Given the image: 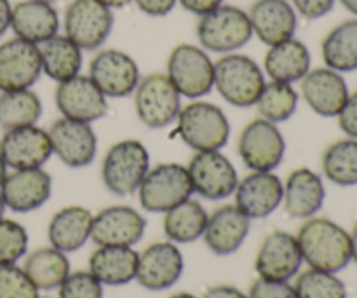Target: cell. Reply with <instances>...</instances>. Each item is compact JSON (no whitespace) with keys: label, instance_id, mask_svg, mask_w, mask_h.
<instances>
[{"label":"cell","instance_id":"27","mask_svg":"<svg viewBox=\"0 0 357 298\" xmlns=\"http://www.w3.org/2000/svg\"><path fill=\"white\" fill-rule=\"evenodd\" d=\"M94 215L84 206H66L52 215L47 237L52 248L63 253L80 250L91 239Z\"/></svg>","mask_w":357,"mask_h":298},{"label":"cell","instance_id":"32","mask_svg":"<svg viewBox=\"0 0 357 298\" xmlns=\"http://www.w3.org/2000/svg\"><path fill=\"white\" fill-rule=\"evenodd\" d=\"M208 216L201 202L190 198L164 213V234L174 244L194 243L204 234Z\"/></svg>","mask_w":357,"mask_h":298},{"label":"cell","instance_id":"39","mask_svg":"<svg viewBox=\"0 0 357 298\" xmlns=\"http://www.w3.org/2000/svg\"><path fill=\"white\" fill-rule=\"evenodd\" d=\"M0 298H40L23 267L0 265Z\"/></svg>","mask_w":357,"mask_h":298},{"label":"cell","instance_id":"15","mask_svg":"<svg viewBox=\"0 0 357 298\" xmlns=\"http://www.w3.org/2000/svg\"><path fill=\"white\" fill-rule=\"evenodd\" d=\"M0 157L10 170L42 167L52 157L49 133L37 124L7 129L0 138Z\"/></svg>","mask_w":357,"mask_h":298},{"label":"cell","instance_id":"12","mask_svg":"<svg viewBox=\"0 0 357 298\" xmlns=\"http://www.w3.org/2000/svg\"><path fill=\"white\" fill-rule=\"evenodd\" d=\"M108 98L100 91L89 75L72 77L56 87L54 101L59 114L79 122H96L108 112Z\"/></svg>","mask_w":357,"mask_h":298},{"label":"cell","instance_id":"33","mask_svg":"<svg viewBox=\"0 0 357 298\" xmlns=\"http://www.w3.org/2000/svg\"><path fill=\"white\" fill-rule=\"evenodd\" d=\"M23 271L38 292H51L59 288L70 274V260L66 253L56 248H40L28 255Z\"/></svg>","mask_w":357,"mask_h":298},{"label":"cell","instance_id":"24","mask_svg":"<svg viewBox=\"0 0 357 298\" xmlns=\"http://www.w3.org/2000/svg\"><path fill=\"white\" fill-rule=\"evenodd\" d=\"M250 227L251 220L236 204H225L208 216L202 239L215 255L229 257L243 246Z\"/></svg>","mask_w":357,"mask_h":298},{"label":"cell","instance_id":"49","mask_svg":"<svg viewBox=\"0 0 357 298\" xmlns=\"http://www.w3.org/2000/svg\"><path fill=\"white\" fill-rule=\"evenodd\" d=\"M98 2H101L103 6L110 7L112 10L114 9H122V7L129 6V3L132 2V0H98Z\"/></svg>","mask_w":357,"mask_h":298},{"label":"cell","instance_id":"1","mask_svg":"<svg viewBox=\"0 0 357 298\" xmlns=\"http://www.w3.org/2000/svg\"><path fill=\"white\" fill-rule=\"evenodd\" d=\"M302 258L310 269L337 272L351 264V237L338 223L328 218H307L296 234Z\"/></svg>","mask_w":357,"mask_h":298},{"label":"cell","instance_id":"20","mask_svg":"<svg viewBox=\"0 0 357 298\" xmlns=\"http://www.w3.org/2000/svg\"><path fill=\"white\" fill-rule=\"evenodd\" d=\"M52 178L42 167L13 170L0 185L6 208L14 213H30L42 208L51 199Z\"/></svg>","mask_w":357,"mask_h":298},{"label":"cell","instance_id":"16","mask_svg":"<svg viewBox=\"0 0 357 298\" xmlns=\"http://www.w3.org/2000/svg\"><path fill=\"white\" fill-rule=\"evenodd\" d=\"M183 255L171 241H157L138 253L136 281L150 292H164L183 274Z\"/></svg>","mask_w":357,"mask_h":298},{"label":"cell","instance_id":"43","mask_svg":"<svg viewBox=\"0 0 357 298\" xmlns=\"http://www.w3.org/2000/svg\"><path fill=\"white\" fill-rule=\"evenodd\" d=\"M338 126L349 138L357 140V91L349 94V100L338 114Z\"/></svg>","mask_w":357,"mask_h":298},{"label":"cell","instance_id":"47","mask_svg":"<svg viewBox=\"0 0 357 298\" xmlns=\"http://www.w3.org/2000/svg\"><path fill=\"white\" fill-rule=\"evenodd\" d=\"M10 17H13V6L9 0H0V38L10 28Z\"/></svg>","mask_w":357,"mask_h":298},{"label":"cell","instance_id":"51","mask_svg":"<svg viewBox=\"0 0 357 298\" xmlns=\"http://www.w3.org/2000/svg\"><path fill=\"white\" fill-rule=\"evenodd\" d=\"M6 177H7V166L2 161V157H0V185H2V181L6 180Z\"/></svg>","mask_w":357,"mask_h":298},{"label":"cell","instance_id":"4","mask_svg":"<svg viewBox=\"0 0 357 298\" xmlns=\"http://www.w3.org/2000/svg\"><path fill=\"white\" fill-rule=\"evenodd\" d=\"M178 135L195 152L222 150L229 143L230 122L225 112L209 101L192 100L178 114Z\"/></svg>","mask_w":357,"mask_h":298},{"label":"cell","instance_id":"34","mask_svg":"<svg viewBox=\"0 0 357 298\" xmlns=\"http://www.w3.org/2000/svg\"><path fill=\"white\" fill-rule=\"evenodd\" d=\"M42 115V101L31 89L0 93V128L7 129L33 126Z\"/></svg>","mask_w":357,"mask_h":298},{"label":"cell","instance_id":"5","mask_svg":"<svg viewBox=\"0 0 357 298\" xmlns=\"http://www.w3.org/2000/svg\"><path fill=\"white\" fill-rule=\"evenodd\" d=\"M195 31H197L199 44L204 51L222 52V54L239 51L253 37L246 10L227 3L199 16Z\"/></svg>","mask_w":357,"mask_h":298},{"label":"cell","instance_id":"52","mask_svg":"<svg viewBox=\"0 0 357 298\" xmlns=\"http://www.w3.org/2000/svg\"><path fill=\"white\" fill-rule=\"evenodd\" d=\"M169 298H197V297L192 295V293H187V292H180V293H174V295Z\"/></svg>","mask_w":357,"mask_h":298},{"label":"cell","instance_id":"37","mask_svg":"<svg viewBox=\"0 0 357 298\" xmlns=\"http://www.w3.org/2000/svg\"><path fill=\"white\" fill-rule=\"evenodd\" d=\"M293 286L298 298H347V286L342 279L317 269L303 271Z\"/></svg>","mask_w":357,"mask_h":298},{"label":"cell","instance_id":"25","mask_svg":"<svg viewBox=\"0 0 357 298\" xmlns=\"http://www.w3.org/2000/svg\"><path fill=\"white\" fill-rule=\"evenodd\" d=\"M282 202L284 209L291 218L307 220L321 211L326 199L323 178L310 167H298L286 178Z\"/></svg>","mask_w":357,"mask_h":298},{"label":"cell","instance_id":"17","mask_svg":"<svg viewBox=\"0 0 357 298\" xmlns=\"http://www.w3.org/2000/svg\"><path fill=\"white\" fill-rule=\"evenodd\" d=\"M52 154L68 167H86L98 152V136L87 122L59 117L49 128Z\"/></svg>","mask_w":357,"mask_h":298},{"label":"cell","instance_id":"54","mask_svg":"<svg viewBox=\"0 0 357 298\" xmlns=\"http://www.w3.org/2000/svg\"><path fill=\"white\" fill-rule=\"evenodd\" d=\"M38 2H45V3H54V2H58V0H38Z\"/></svg>","mask_w":357,"mask_h":298},{"label":"cell","instance_id":"50","mask_svg":"<svg viewBox=\"0 0 357 298\" xmlns=\"http://www.w3.org/2000/svg\"><path fill=\"white\" fill-rule=\"evenodd\" d=\"M340 3L349 10V13L354 14L357 17V0H340Z\"/></svg>","mask_w":357,"mask_h":298},{"label":"cell","instance_id":"46","mask_svg":"<svg viewBox=\"0 0 357 298\" xmlns=\"http://www.w3.org/2000/svg\"><path fill=\"white\" fill-rule=\"evenodd\" d=\"M202 298H248L246 293L241 292L239 288L230 285H216L206 290Z\"/></svg>","mask_w":357,"mask_h":298},{"label":"cell","instance_id":"19","mask_svg":"<svg viewBox=\"0 0 357 298\" xmlns=\"http://www.w3.org/2000/svg\"><path fill=\"white\" fill-rule=\"evenodd\" d=\"M146 220L131 206H110L93 218L91 241L98 246H135L142 241Z\"/></svg>","mask_w":357,"mask_h":298},{"label":"cell","instance_id":"35","mask_svg":"<svg viewBox=\"0 0 357 298\" xmlns=\"http://www.w3.org/2000/svg\"><path fill=\"white\" fill-rule=\"evenodd\" d=\"M323 173L340 187L357 185V140L345 138L331 143L323 154Z\"/></svg>","mask_w":357,"mask_h":298},{"label":"cell","instance_id":"14","mask_svg":"<svg viewBox=\"0 0 357 298\" xmlns=\"http://www.w3.org/2000/svg\"><path fill=\"white\" fill-rule=\"evenodd\" d=\"M302 264L303 258L296 236L284 230H274L258 248L255 271L261 279L289 281L298 276Z\"/></svg>","mask_w":357,"mask_h":298},{"label":"cell","instance_id":"29","mask_svg":"<svg viewBox=\"0 0 357 298\" xmlns=\"http://www.w3.org/2000/svg\"><path fill=\"white\" fill-rule=\"evenodd\" d=\"M138 253L131 246H98L89 257V272L103 286H124L135 281Z\"/></svg>","mask_w":357,"mask_h":298},{"label":"cell","instance_id":"6","mask_svg":"<svg viewBox=\"0 0 357 298\" xmlns=\"http://www.w3.org/2000/svg\"><path fill=\"white\" fill-rule=\"evenodd\" d=\"M194 194L187 166L164 163L150 167L138 188L139 204L145 211L166 213Z\"/></svg>","mask_w":357,"mask_h":298},{"label":"cell","instance_id":"22","mask_svg":"<svg viewBox=\"0 0 357 298\" xmlns=\"http://www.w3.org/2000/svg\"><path fill=\"white\" fill-rule=\"evenodd\" d=\"M347 82L344 75L328 66L309 70L302 79V96L314 114L321 117H338L349 100Z\"/></svg>","mask_w":357,"mask_h":298},{"label":"cell","instance_id":"18","mask_svg":"<svg viewBox=\"0 0 357 298\" xmlns=\"http://www.w3.org/2000/svg\"><path fill=\"white\" fill-rule=\"evenodd\" d=\"M40 75L38 45L17 37L0 44V93L30 89Z\"/></svg>","mask_w":357,"mask_h":298},{"label":"cell","instance_id":"48","mask_svg":"<svg viewBox=\"0 0 357 298\" xmlns=\"http://www.w3.org/2000/svg\"><path fill=\"white\" fill-rule=\"evenodd\" d=\"M349 237H351V257L357 264V222L352 227V232L349 234Z\"/></svg>","mask_w":357,"mask_h":298},{"label":"cell","instance_id":"11","mask_svg":"<svg viewBox=\"0 0 357 298\" xmlns=\"http://www.w3.org/2000/svg\"><path fill=\"white\" fill-rule=\"evenodd\" d=\"M194 194L208 201H222L236 192L239 177L236 166L220 150L195 152L187 164Z\"/></svg>","mask_w":357,"mask_h":298},{"label":"cell","instance_id":"7","mask_svg":"<svg viewBox=\"0 0 357 298\" xmlns=\"http://www.w3.org/2000/svg\"><path fill=\"white\" fill-rule=\"evenodd\" d=\"M167 77L178 93L190 100H201L215 84V63L199 45L180 44L167 58Z\"/></svg>","mask_w":357,"mask_h":298},{"label":"cell","instance_id":"41","mask_svg":"<svg viewBox=\"0 0 357 298\" xmlns=\"http://www.w3.org/2000/svg\"><path fill=\"white\" fill-rule=\"evenodd\" d=\"M248 298H298L295 286L289 281H268V279H255L250 286Z\"/></svg>","mask_w":357,"mask_h":298},{"label":"cell","instance_id":"3","mask_svg":"<svg viewBox=\"0 0 357 298\" xmlns=\"http://www.w3.org/2000/svg\"><path fill=\"white\" fill-rule=\"evenodd\" d=\"M150 170V154L139 140H121L107 150L101 163V180L108 192L128 198L138 192Z\"/></svg>","mask_w":357,"mask_h":298},{"label":"cell","instance_id":"26","mask_svg":"<svg viewBox=\"0 0 357 298\" xmlns=\"http://www.w3.org/2000/svg\"><path fill=\"white\" fill-rule=\"evenodd\" d=\"M10 28L17 38L40 45L49 40L59 30L58 10L52 3L38 2V0H23L13 6Z\"/></svg>","mask_w":357,"mask_h":298},{"label":"cell","instance_id":"42","mask_svg":"<svg viewBox=\"0 0 357 298\" xmlns=\"http://www.w3.org/2000/svg\"><path fill=\"white\" fill-rule=\"evenodd\" d=\"M337 0H289L296 14L305 20H319L328 13H331Z\"/></svg>","mask_w":357,"mask_h":298},{"label":"cell","instance_id":"53","mask_svg":"<svg viewBox=\"0 0 357 298\" xmlns=\"http://www.w3.org/2000/svg\"><path fill=\"white\" fill-rule=\"evenodd\" d=\"M3 211H6V204H3V199L2 195H0V220L3 218Z\"/></svg>","mask_w":357,"mask_h":298},{"label":"cell","instance_id":"31","mask_svg":"<svg viewBox=\"0 0 357 298\" xmlns=\"http://www.w3.org/2000/svg\"><path fill=\"white\" fill-rule=\"evenodd\" d=\"M324 65L338 73L357 70V17L342 21L328 31L321 44Z\"/></svg>","mask_w":357,"mask_h":298},{"label":"cell","instance_id":"8","mask_svg":"<svg viewBox=\"0 0 357 298\" xmlns=\"http://www.w3.org/2000/svg\"><path fill=\"white\" fill-rule=\"evenodd\" d=\"M135 108L139 121L150 129L173 124L181 110V94L166 73H150L135 89Z\"/></svg>","mask_w":357,"mask_h":298},{"label":"cell","instance_id":"21","mask_svg":"<svg viewBox=\"0 0 357 298\" xmlns=\"http://www.w3.org/2000/svg\"><path fill=\"white\" fill-rule=\"evenodd\" d=\"M282 187L281 178L272 171H251L239 180L236 192V206L250 220H261L271 216L281 206Z\"/></svg>","mask_w":357,"mask_h":298},{"label":"cell","instance_id":"45","mask_svg":"<svg viewBox=\"0 0 357 298\" xmlns=\"http://www.w3.org/2000/svg\"><path fill=\"white\" fill-rule=\"evenodd\" d=\"M178 2H180V6L183 7L185 10H188V13L202 16V14L209 13V10L222 6L223 0H178Z\"/></svg>","mask_w":357,"mask_h":298},{"label":"cell","instance_id":"44","mask_svg":"<svg viewBox=\"0 0 357 298\" xmlns=\"http://www.w3.org/2000/svg\"><path fill=\"white\" fill-rule=\"evenodd\" d=\"M142 13L152 17H162L176 7L178 0H132Z\"/></svg>","mask_w":357,"mask_h":298},{"label":"cell","instance_id":"10","mask_svg":"<svg viewBox=\"0 0 357 298\" xmlns=\"http://www.w3.org/2000/svg\"><path fill=\"white\" fill-rule=\"evenodd\" d=\"M237 152L250 171H274L284 159V136L278 129V124L261 117L253 119L241 131Z\"/></svg>","mask_w":357,"mask_h":298},{"label":"cell","instance_id":"9","mask_svg":"<svg viewBox=\"0 0 357 298\" xmlns=\"http://www.w3.org/2000/svg\"><path fill=\"white\" fill-rule=\"evenodd\" d=\"M114 23L110 7L98 0H72L63 16L65 35L82 51L100 49L110 37Z\"/></svg>","mask_w":357,"mask_h":298},{"label":"cell","instance_id":"23","mask_svg":"<svg viewBox=\"0 0 357 298\" xmlns=\"http://www.w3.org/2000/svg\"><path fill=\"white\" fill-rule=\"evenodd\" d=\"M248 16L253 35L268 47L295 37L298 27L296 10L288 0H257Z\"/></svg>","mask_w":357,"mask_h":298},{"label":"cell","instance_id":"13","mask_svg":"<svg viewBox=\"0 0 357 298\" xmlns=\"http://www.w3.org/2000/svg\"><path fill=\"white\" fill-rule=\"evenodd\" d=\"M89 77L107 98H126L139 84V66L128 52L103 49L89 65Z\"/></svg>","mask_w":357,"mask_h":298},{"label":"cell","instance_id":"28","mask_svg":"<svg viewBox=\"0 0 357 298\" xmlns=\"http://www.w3.org/2000/svg\"><path fill=\"white\" fill-rule=\"evenodd\" d=\"M310 61L309 47L293 37L268 47L264 58V73L274 82H298L309 73Z\"/></svg>","mask_w":357,"mask_h":298},{"label":"cell","instance_id":"2","mask_svg":"<svg viewBox=\"0 0 357 298\" xmlns=\"http://www.w3.org/2000/svg\"><path fill=\"white\" fill-rule=\"evenodd\" d=\"M265 73L253 58L229 52L215 61V87L220 96L234 107H255L264 91Z\"/></svg>","mask_w":357,"mask_h":298},{"label":"cell","instance_id":"38","mask_svg":"<svg viewBox=\"0 0 357 298\" xmlns=\"http://www.w3.org/2000/svg\"><path fill=\"white\" fill-rule=\"evenodd\" d=\"M26 251V229L14 220H0V265L17 264Z\"/></svg>","mask_w":357,"mask_h":298},{"label":"cell","instance_id":"36","mask_svg":"<svg viewBox=\"0 0 357 298\" xmlns=\"http://www.w3.org/2000/svg\"><path fill=\"white\" fill-rule=\"evenodd\" d=\"M255 107H257L260 117L272 122V124L286 122L296 112L298 93H296L291 84L271 80V82L265 84L264 91H261Z\"/></svg>","mask_w":357,"mask_h":298},{"label":"cell","instance_id":"30","mask_svg":"<svg viewBox=\"0 0 357 298\" xmlns=\"http://www.w3.org/2000/svg\"><path fill=\"white\" fill-rule=\"evenodd\" d=\"M42 73L56 82H65L82 70V49L66 35H54L38 45Z\"/></svg>","mask_w":357,"mask_h":298},{"label":"cell","instance_id":"40","mask_svg":"<svg viewBox=\"0 0 357 298\" xmlns=\"http://www.w3.org/2000/svg\"><path fill=\"white\" fill-rule=\"evenodd\" d=\"M58 290L59 298H103V285L89 271L70 272Z\"/></svg>","mask_w":357,"mask_h":298}]
</instances>
